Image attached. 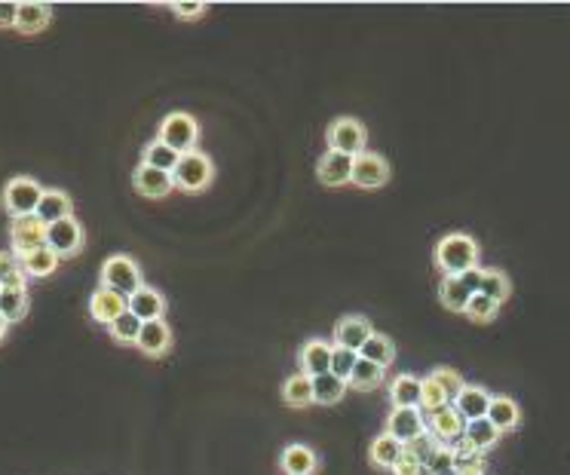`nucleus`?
<instances>
[{
  "mask_svg": "<svg viewBox=\"0 0 570 475\" xmlns=\"http://www.w3.org/2000/svg\"><path fill=\"white\" fill-rule=\"evenodd\" d=\"M28 307H31L28 288H4V295H0V316L10 325L22 322L28 316Z\"/></svg>",
  "mask_w": 570,
  "mask_h": 475,
  "instance_id": "obj_33",
  "label": "nucleus"
},
{
  "mask_svg": "<svg viewBox=\"0 0 570 475\" xmlns=\"http://www.w3.org/2000/svg\"><path fill=\"white\" fill-rule=\"evenodd\" d=\"M212 178H215V166L203 151L181 154V160L172 172L175 187L188 190V194H203V190L212 185Z\"/></svg>",
  "mask_w": 570,
  "mask_h": 475,
  "instance_id": "obj_6",
  "label": "nucleus"
},
{
  "mask_svg": "<svg viewBox=\"0 0 570 475\" xmlns=\"http://www.w3.org/2000/svg\"><path fill=\"white\" fill-rule=\"evenodd\" d=\"M0 286L4 288H28V277H25L19 258H15L10 248L0 252Z\"/></svg>",
  "mask_w": 570,
  "mask_h": 475,
  "instance_id": "obj_37",
  "label": "nucleus"
},
{
  "mask_svg": "<svg viewBox=\"0 0 570 475\" xmlns=\"http://www.w3.org/2000/svg\"><path fill=\"white\" fill-rule=\"evenodd\" d=\"M454 472L457 475H484L488 472V463H484V454L466 451L454 457Z\"/></svg>",
  "mask_w": 570,
  "mask_h": 475,
  "instance_id": "obj_43",
  "label": "nucleus"
},
{
  "mask_svg": "<svg viewBox=\"0 0 570 475\" xmlns=\"http://www.w3.org/2000/svg\"><path fill=\"white\" fill-rule=\"evenodd\" d=\"M383 371L381 365H374V362H368L359 356V362H356V369L353 374H350V380H347V387L350 389H359V393H368V389H377L383 383Z\"/></svg>",
  "mask_w": 570,
  "mask_h": 475,
  "instance_id": "obj_34",
  "label": "nucleus"
},
{
  "mask_svg": "<svg viewBox=\"0 0 570 475\" xmlns=\"http://www.w3.org/2000/svg\"><path fill=\"white\" fill-rule=\"evenodd\" d=\"M359 362V353H353V349H343V347H334L331 349V374L341 380H350V374H353Z\"/></svg>",
  "mask_w": 570,
  "mask_h": 475,
  "instance_id": "obj_41",
  "label": "nucleus"
},
{
  "mask_svg": "<svg viewBox=\"0 0 570 475\" xmlns=\"http://www.w3.org/2000/svg\"><path fill=\"white\" fill-rule=\"evenodd\" d=\"M169 10L178 19H199V15H206V4H197V0H190V4H169Z\"/></svg>",
  "mask_w": 570,
  "mask_h": 475,
  "instance_id": "obj_45",
  "label": "nucleus"
},
{
  "mask_svg": "<svg viewBox=\"0 0 570 475\" xmlns=\"http://www.w3.org/2000/svg\"><path fill=\"white\" fill-rule=\"evenodd\" d=\"M49 22H53V6L49 4H19V15H15V31H19L22 37H35L40 31L49 28Z\"/></svg>",
  "mask_w": 570,
  "mask_h": 475,
  "instance_id": "obj_22",
  "label": "nucleus"
},
{
  "mask_svg": "<svg viewBox=\"0 0 570 475\" xmlns=\"http://www.w3.org/2000/svg\"><path fill=\"white\" fill-rule=\"evenodd\" d=\"M83 246H87V230H83V224L77 218L46 224V248H53L58 261L80 255Z\"/></svg>",
  "mask_w": 570,
  "mask_h": 475,
  "instance_id": "obj_7",
  "label": "nucleus"
},
{
  "mask_svg": "<svg viewBox=\"0 0 570 475\" xmlns=\"http://www.w3.org/2000/svg\"><path fill=\"white\" fill-rule=\"evenodd\" d=\"M98 286L129 298L145 286V273H141V267L132 255H111L105 258L102 270H98Z\"/></svg>",
  "mask_w": 570,
  "mask_h": 475,
  "instance_id": "obj_2",
  "label": "nucleus"
},
{
  "mask_svg": "<svg viewBox=\"0 0 570 475\" xmlns=\"http://www.w3.org/2000/svg\"><path fill=\"white\" fill-rule=\"evenodd\" d=\"M390 175H392L390 163L383 160L381 154L365 151V154H359L353 160V181H350V185L365 187V190H377V187L387 185Z\"/></svg>",
  "mask_w": 570,
  "mask_h": 475,
  "instance_id": "obj_9",
  "label": "nucleus"
},
{
  "mask_svg": "<svg viewBox=\"0 0 570 475\" xmlns=\"http://www.w3.org/2000/svg\"><path fill=\"white\" fill-rule=\"evenodd\" d=\"M325 145H329V151H338V154H347V157H359L368 151V129L362 120H356V116H338V120L329 123V129H325Z\"/></svg>",
  "mask_w": 570,
  "mask_h": 475,
  "instance_id": "obj_5",
  "label": "nucleus"
},
{
  "mask_svg": "<svg viewBox=\"0 0 570 475\" xmlns=\"http://www.w3.org/2000/svg\"><path fill=\"white\" fill-rule=\"evenodd\" d=\"M469 298H473V291H469L463 282H460V277H442V282H439V301H442L445 310L466 313Z\"/></svg>",
  "mask_w": 570,
  "mask_h": 475,
  "instance_id": "obj_28",
  "label": "nucleus"
},
{
  "mask_svg": "<svg viewBox=\"0 0 570 475\" xmlns=\"http://www.w3.org/2000/svg\"><path fill=\"white\" fill-rule=\"evenodd\" d=\"M40 246H46V224L37 215H22L10 221V252L15 258L35 252Z\"/></svg>",
  "mask_w": 570,
  "mask_h": 475,
  "instance_id": "obj_8",
  "label": "nucleus"
},
{
  "mask_svg": "<svg viewBox=\"0 0 570 475\" xmlns=\"http://www.w3.org/2000/svg\"><path fill=\"white\" fill-rule=\"evenodd\" d=\"M445 405H451V399L445 396V389H442L439 383H435L430 374H426L423 383H421V411L433 414V411H439V408H445Z\"/></svg>",
  "mask_w": 570,
  "mask_h": 475,
  "instance_id": "obj_38",
  "label": "nucleus"
},
{
  "mask_svg": "<svg viewBox=\"0 0 570 475\" xmlns=\"http://www.w3.org/2000/svg\"><path fill=\"white\" fill-rule=\"evenodd\" d=\"M421 383L423 378H414V374H396L387 387L392 408H421Z\"/></svg>",
  "mask_w": 570,
  "mask_h": 475,
  "instance_id": "obj_24",
  "label": "nucleus"
},
{
  "mask_svg": "<svg viewBox=\"0 0 570 475\" xmlns=\"http://www.w3.org/2000/svg\"><path fill=\"white\" fill-rule=\"evenodd\" d=\"M430 378L439 383L442 389H445V396L451 399V405H454V399L460 396V389L466 387L463 383V378H460V374L454 371V369H448V365H442V369H433L430 371Z\"/></svg>",
  "mask_w": 570,
  "mask_h": 475,
  "instance_id": "obj_40",
  "label": "nucleus"
},
{
  "mask_svg": "<svg viewBox=\"0 0 570 475\" xmlns=\"http://www.w3.org/2000/svg\"><path fill=\"white\" fill-rule=\"evenodd\" d=\"M0 295H4V286H0Z\"/></svg>",
  "mask_w": 570,
  "mask_h": 475,
  "instance_id": "obj_52",
  "label": "nucleus"
},
{
  "mask_svg": "<svg viewBox=\"0 0 570 475\" xmlns=\"http://www.w3.org/2000/svg\"><path fill=\"white\" fill-rule=\"evenodd\" d=\"M479 295H488L491 301H497L500 307L509 301V295H513V282H509V277L503 270H484V277H482V288H479Z\"/></svg>",
  "mask_w": 570,
  "mask_h": 475,
  "instance_id": "obj_36",
  "label": "nucleus"
},
{
  "mask_svg": "<svg viewBox=\"0 0 570 475\" xmlns=\"http://www.w3.org/2000/svg\"><path fill=\"white\" fill-rule=\"evenodd\" d=\"M426 430L433 432V439L439 441V445H451V441H457L463 436L466 420L460 418V411L454 405H445V408H439V411L426 414Z\"/></svg>",
  "mask_w": 570,
  "mask_h": 475,
  "instance_id": "obj_14",
  "label": "nucleus"
},
{
  "mask_svg": "<svg viewBox=\"0 0 570 475\" xmlns=\"http://www.w3.org/2000/svg\"><path fill=\"white\" fill-rule=\"evenodd\" d=\"M433 261L442 270V277H463L466 270L479 267V243L469 233H445L435 243Z\"/></svg>",
  "mask_w": 570,
  "mask_h": 475,
  "instance_id": "obj_1",
  "label": "nucleus"
},
{
  "mask_svg": "<svg viewBox=\"0 0 570 475\" xmlns=\"http://www.w3.org/2000/svg\"><path fill=\"white\" fill-rule=\"evenodd\" d=\"M484 418L500 430V436H506V432L522 427V408H518V402L513 396H494Z\"/></svg>",
  "mask_w": 570,
  "mask_h": 475,
  "instance_id": "obj_23",
  "label": "nucleus"
},
{
  "mask_svg": "<svg viewBox=\"0 0 570 475\" xmlns=\"http://www.w3.org/2000/svg\"><path fill=\"white\" fill-rule=\"evenodd\" d=\"M132 187H136L138 194L148 197V199H163V197H169L175 190V181H172L169 172L150 169V166L138 163V169L132 172Z\"/></svg>",
  "mask_w": 570,
  "mask_h": 475,
  "instance_id": "obj_16",
  "label": "nucleus"
},
{
  "mask_svg": "<svg viewBox=\"0 0 570 475\" xmlns=\"http://www.w3.org/2000/svg\"><path fill=\"white\" fill-rule=\"evenodd\" d=\"M166 295L154 286H141L136 295H129V313H136L141 322L166 319Z\"/></svg>",
  "mask_w": 570,
  "mask_h": 475,
  "instance_id": "obj_19",
  "label": "nucleus"
},
{
  "mask_svg": "<svg viewBox=\"0 0 570 475\" xmlns=\"http://www.w3.org/2000/svg\"><path fill=\"white\" fill-rule=\"evenodd\" d=\"M126 310H129V298L117 295V291H111V288L98 286L89 295V316H92V322L105 325V328L117 319V316H123Z\"/></svg>",
  "mask_w": 570,
  "mask_h": 475,
  "instance_id": "obj_15",
  "label": "nucleus"
},
{
  "mask_svg": "<svg viewBox=\"0 0 570 475\" xmlns=\"http://www.w3.org/2000/svg\"><path fill=\"white\" fill-rule=\"evenodd\" d=\"M417 466H421V460H414V457H411L408 451H402V457H399V463L396 466H392V475H411V472H414L417 470Z\"/></svg>",
  "mask_w": 570,
  "mask_h": 475,
  "instance_id": "obj_48",
  "label": "nucleus"
},
{
  "mask_svg": "<svg viewBox=\"0 0 570 475\" xmlns=\"http://www.w3.org/2000/svg\"><path fill=\"white\" fill-rule=\"evenodd\" d=\"M19 264H22V270H25V277H28V279H46V277H53V273L58 270V264H62V261L56 258L53 248L40 246V248H35V252L22 255Z\"/></svg>",
  "mask_w": 570,
  "mask_h": 475,
  "instance_id": "obj_26",
  "label": "nucleus"
},
{
  "mask_svg": "<svg viewBox=\"0 0 570 475\" xmlns=\"http://www.w3.org/2000/svg\"><path fill=\"white\" fill-rule=\"evenodd\" d=\"M383 432H390L392 439H399L405 445V441L426 432V414L421 408H392L387 414V423H383Z\"/></svg>",
  "mask_w": 570,
  "mask_h": 475,
  "instance_id": "obj_11",
  "label": "nucleus"
},
{
  "mask_svg": "<svg viewBox=\"0 0 570 475\" xmlns=\"http://www.w3.org/2000/svg\"><path fill=\"white\" fill-rule=\"evenodd\" d=\"M482 277H484V267H473V270H466L463 277H460V282L473 291V295H479V288H482Z\"/></svg>",
  "mask_w": 570,
  "mask_h": 475,
  "instance_id": "obj_46",
  "label": "nucleus"
},
{
  "mask_svg": "<svg viewBox=\"0 0 570 475\" xmlns=\"http://www.w3.org/2000/svg\"><path fill=\"white\" fill-rule=\"evenodd\" d=\"M359 356L368 359V362H374V365H381V369L387 371L392 365V359H396V344H392V338L374 331V335L365 340V347L359 349Z\"/></svg>",
  "mask_w": 570,
  "mask_h": 475,
  "instance_id": "obj_30",
  "label": "nucleus"
},
{
  "mask_svg": "<svg viewBox=\"0 0 570 475\" xmlns=\"http://www.w3.org/2000/svg\"><path fill=\"white\" fill-rule=\"evenodd\" d=\"M347 380L334 378V374H320L313 378V405H338L343 396H347Z\"/></svg>",
  "mask_w": 570,
  "mask_h": 475,
  "instance_id": "obj_32",
  "label": "nucleus"
},
{
  "mask_svg": "<svg viewBox=\"0 0 570 475\" xmlns=\"http://www.w3.org/2000/svg\"><path fill=\"white\" fill-rule=\"evenodd\" d=\"M426 466H430V472L433 475H445L454 470V454H451V448L448 445H439L433 451V457L426 460Z\"/></svg>",
  "mask_w": 570,
  "mask_h": 475,
  "instance_id": "obj_44",
  "label": "nucleus"
},
{
  "mask_svg": "<svg viewBox=\"0 0 570 475\" xmlns=\"http://www.w3.org/2000/svg\"><path fill=\"white\" fill-rule=\"evenodd\" d=\"M411 475H433V472H430V466H426V463H421V466H417V470L411 472Z\"/></svg>",
  "mask_w": 570,
  "mask_h": 475,
  "instance_id": "obj_50",
  "label": "nucleus"
},
{
  "mask_svg": "<svg viewBox=\"0 0 570 475\" xmlns=\"http://www.w3.org/2000/svg\"><path fill=\"white\" fill-rule=\"evenodd\" d=\"M136 347L145 356H150V359H163V356L172 349V328H169V322H166V319L145 322V325H141V335H138V344Z\"/></svg>",
  "mask_w": 570,
  "mask_h": 475,
  "instance_id": "obj_17",
  "label": "nucleus"
},
{
  "mask_svg": "<svg viewBox=\"0 0 570 475\" xmlns=\"http://www.w3.org/2000/svg\"><path fill=\"white\" fill-rule=\"evenodd\" d=\"M181 160V154L178 151H172L169 145H163L160 138H154V141H148L145 145V151H141V163L150 166V169H160V172H175V166H178Z\"/></svg>",
  "mask_w": 570,
  "mask_h": 475,
  "instance_id": "obj_31",
  "label": "nucleus"
},
{
  "mask_svg": "<svg viewBox=\"0 0 570 475\" xmlns=\"http://www.w3.org/2000/svg\"><path fill=\"white\" fill-rule=\"evenodd\" d=\"M500 313V304L491 301L488 295H473L469 298V307H466V316L473 322H494Z\"/></svg>",
  "mask_w": 570,
  "mask_h": 475,
  "instance_id": "obj_39",
  "label": "nucleus"
},
{
  "mask_svg": "<svg viewBox=\"0 0 570 475\" xmlns=\"http://www.w3.org/2000/svg\"><path fill=\"white\" fill-rule=\"evenodd\" d=\"M491 399H494L491 389L479 387V383H466V387L460 389V396L454 399V408L460 411V418L469 423V420H479L488 414Z\"/></svg>",
  "mask_w": 570,
  "mask_h": 475,
  "instance_id": "obj_20",
  "label": "nucleus"
},
{
  "mask_svg": "<svg viewBox=\"0 0 570 475\" xmlns=\"http://www.w3.org/2000/svg\"><path fill=\"white\" fill-rule=\"evenodd\" d=\"M445 475H457V472H454V470H451V472H445Z\"/></svg>",
  "mask_w": 570,
  "mask_h": 475,
  "instance_id": "obj_51",
  "label": "nucleus"
},
{
  "mask_svg": "<svg viewBox=\"0 0 570 475\" xmlns=\"http://www.w3.org/2000/svg\"><path fill=\"white\" fill-rule=\"evenodd\" d=\"M46 187H40V181H35L31 175H15L4 185V194H0V206L10 218H22V215H37L40 197H44Z\"/></svg>",
  "mask_w": 570,
  "mask_h": 475,
  "instance_id": "obj_3",
  "label": "nucleus"
},
{
  "mask_svg": "<svg viewBox=\"0 0 570 475\" xmlns=\"http://www.w3.org/2000/svg\"><path fill=\"white\" fill-rule=\"evenodd\" d=\"M402 451H405V445H402L399 439H392L390 432H381V436L372 439V445H368V460H372L377 470H392V466L399 463Z\"/></svg>",
  "mask_w": 570,
  "mask_h": 475,
  "instance_id": "obj_25",
  "label": "nucleus"
},
{
  "mask_svg": "<svg viewBox=\"0 0 570 475\" xmlns=\"http://www.w3.org/2000/svg\"><path fill=\"white\" fill-rule=\"evenodd\" d=\"M331 349L334 344L325 338H310L304 340V347L298 349V369L300 374H307L310 380L320 378V374L331 371Z\"/></svg>",
  "mask_w": 570,
  "mask_h": 475,
  "instance_id": "obj_10",
  "label": "nucleus"
},
{
  "mask_svg": "<svg viewBox=\"0 0 570 475\" xmlns=\"http://www.w3.org/2000/svg\"><path fill=\"white\" fill-rule=\"evenodd\" d=\"M15 15H19V4L4 0L0 4V28H15Z\"/></svg>",
  "mask_w": 570,
  "mask_h": 475,
  "instance_id": "obj_47",
  "label": "nucleus"
},
{
  "mask_svg": "<svg viewBox=\"0 0 570 475\" xmlns=\"http://www.w3.org/2000/svg\"><path fill=\"white\" fill-rule=\"evenodd\" d=\"M37 218L44 224H56L65 218H74V199L71 194H65L62 187H46L44 197H40L37 206Z\"/></svg>",
  "mask_w": 570,
  "mask_h": 475,
  "instance_id": "obj_21",
  "label": "nucleus"
},
{
  "mask_svg": "<svg viewBox=\"0 0 570 475\" xmlns=\"http://www.w3.org/2000/svg\"><path fill=\"white\" fill-rule=\"evenodd\" d=\"M374 335V325L368 316H341L338 325H334V347H343V349H353V353H359V349L365 347V340Z\"/></svg>",
  "mask_w": 570,
  "mask_h": 475,
  "instance_id": "obj_12",
  "label": "nucleus"
},
{
  "mask_svg": "<svg viewBox=\"0 0 570 475\" xmlns=\"http://www.w3.org/2000/svg\"><path fill=\"white\" fill-rule=\"evenodd\" d=\"M282 402L289 408H310L313 405V380L307 374H291L282 383Z\"/></svg>",
  "mask_w": 570,
  "mask_h": 475,
  "instance_id": "obj_29",
  "label": "nucleus"
},
{
  "mask_svg": "<svg viewBox=\"0 0 570 475\" xmlns=\"http://www.w3.org/2000/svg\"><path fill=\"white\" fill-rule=\"evenodd\" d=\"M6 331H10V322H6V319H4V316H0V340H4V338H6Z\"/></svg>",
  "mask_w": 570,
  "mask_h": 475,
  "instance_id": "obj_49",
  "label": "nucleus"
},
{
  "mask_svg": "<svg viewBox=\"0 0 570 475\" xmlns=\"http://www.w3.org/2000/svg\"><path fill=\"white\" fill-rule=\"evenodd\" d=\"M282 475H316L320 472V454L307 445H285L280 454Z\"/></svg>",
  "mask_w": 570,
  "mask_h": 475,
  "instance_id": "obj_18",
  "label": "nucleus"
},
{
  "mask_svg": "<svg viewBox=\"0 0 570 475\" xmlns=\"http://www.w3.org/2000/svg\"><path fill=\"white\" fill-rule=\"evenodd\" d=\"M353 160L356 157L338 154V151H325L316 163V178L322 181L325 187H343L353 181Z\"/></svg>",
  "mask_w": 570,
  "mask_h": 475,
  "instance_id": "obj_13",
  "label": "nucleus"
},
{
  "mask_svg": "<svg viewBox=\"0 0 570 475\" xmlns=\"http://www.w3.org/2000/svg\"><path fill=\"white\" fill-rule=\"evenodd\" d=\"M435 448H439V441L433 439V432L426 430V432H421V436L417 439H411V441H405V451L414 457V460H421V463H426L433 457V451Z\"/></svg>",
  "mask_w": 570,
  "mask_h": 475,
  "instance_id": "obj_42",
  "label": "nucleus"
},
{
  "mask_svg": "<svg viewBox=\"0 0 570 475\" xmlns=\"http://www.w3.org/2000/svg\"><path fill=\"white\" fill-rule=\"evenodd\" d=\"M463 439L469 441V448H473L475 454H484V451H491V448L497 445L503 436H500V430L494 427L488 418H479V420H469L466 423Z\"/></svg>",
  "mask_w": 570,
  "mask_h": 475,
  "instance_id": "obj_27",
  "label": "nucleus"
},
{
  "mask_svg": "<svg viewBox=\"0 0 570 475\" xmlns=\"http://www.w3.org/2000/svg\"><path fill=\"white\" fill-rule=\"evenodd\" d=\"M141 322L136 313L126 310L123 316H117V319L107 325V335H111L120 347H136L138 344V335H141Z\"/></svg>",
  "mask_w": 570,
  "mask_h": 475,
  "instance_id": "obj_35",
  "label": "nucleus"
},
{
  "mask_svg": "<svg viewBox=\"0 0 570 475\" xmlns=\"http://www.w3.org/2000/svg\"><path fill=\"white\" fill-rule=\"evenodd\" d=\"M157 138L163 145H169L172 151L178 154H190L197 151V141H199V123L194 114L188 111H172L163 116L160 129H157Z\"/></svg>",
  "mask_w": 570,
  "mask_h": 475,
  "instance_id": "obj_4",
  "label": "nucleus"
}]
</instances>
